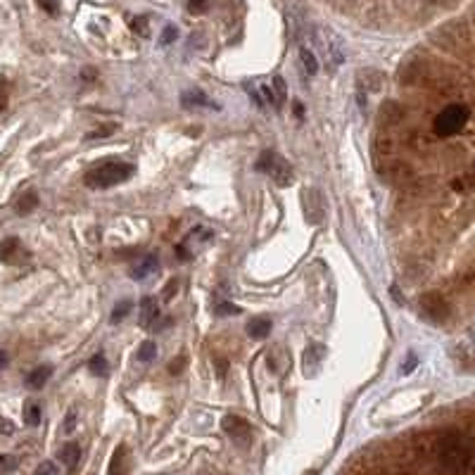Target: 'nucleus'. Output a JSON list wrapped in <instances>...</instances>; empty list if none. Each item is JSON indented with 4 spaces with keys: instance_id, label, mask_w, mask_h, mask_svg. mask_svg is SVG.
<instances>
[{
    "instance_id": "5",
    "label": "nucleus",
    "mask_w": 475,
    "mask_h": 475,
    "mask_svg": "<svg viewBox=\"0 0 475 475\" xmlns=\"http://www.w3.org/2000/svg\"><path fill=\"white\" fill-rule=\"evenodd\" d=\"M29 250L22 245L20 238H5L0 240V262L8 264V267H17V264L29 262Z\"/></svg>"
},
{
    "instance_id": "26",
    "label": "nucleus",
    "mask_w": 475,
    "mask_h": 475,
    "mask_svg": "<svg viewBox=\"0 0 475 475\" xmlns=\"http://www.w3.org/2000/svg\"><path fill=\"white\" fill-rule=\"evenodd\" d=\"M176 36H178V29L176 27H166L164 31H162V36H159V43L162 45H169V43H173V41H176Z\"/></svg>"
},
{
    "instance_id": "10",
    "label": "nucleus",
    "mask_w": 475,
    "mask_h": 475,
    "mask_svg": "<svg viewBox=\"0 0 475 475\" xmlns=\"http://www.w3.org/2000/svg\"><path fill=\"white\" fill-rule=\"evenodd\" d=\"M323 357H326V347L323 345H318V342H314V345H309L304 350V374L306 376H316V371H318V366H321L323 362Z\"/></svg>"
},
{
    "instance_id": "17",
    "label": "nucleus",
    "mask_w": 475,
    "mask_h": 475,
    "mask_svg": "<svg viewBox=\"0 0 475 475\" xmlns=\"http://www.w3.org/2000/svg\"><path fill=\"white\" fill-rule=\"evenodd\" d=\"M41 416H43V411H41L38 402H27V404H24V423L27 425H38Z\"/></svg>"
},
{
    "instance_id": "29",
    "label": "nucleus",
    "mask_w": 475,
    "mask_h": 475,
    "mask_svg": "<svg viewBox=\"0 0 475 475\" xmlns=\"http://www.w3.org/2000/svg\"><path fill=\"white\" fill-rule=\"evenodd\" d=\"M176 290H178V281L173 278V281H169V283H166L164 290H162V299H164V302H171L173 292H176Z\"/></svg>"
},
{
    "instance_id": "19",
    "label": "nucleus",
    "mask_w": 475,
    "mask_h": 475,
    "mask_svg": "<svg viewBox=\"0 0 475 475\" xmlns=\"http://www.w3.org/2000/svg\"><path fill=\"white\" fill-rule=\"evenodd\" d=\"M88 369H91V374L95 376H107V371H110V366H107V359H105V354L98 352L95 357L88 362Z\"/></svg>"
},
{
    "instance_id": "22",
    "label": "nucleus",
    "mask_w": 475,
    "mask_h": 475,
    "mask_svg": "<svg viewBox=\"0 0 475 475\" xmlns=\"http://www.w3.org/2000/svg\"><path fill=\"white\" fill-rule=\"evenodd\" d=\"M240 306L238 304H231V302H219L214 306V314L216 316H233V314H240Z\"/></svg>"
},
{
    "instance_id": "15",
    "label": "nucleus",
    "mask_w": 475,
    "mask_h": 475,
    "mask_svg": "<svg viewBox=\"0 0 475 475\" xmlns=\"http://www.w3.org/2000/svg\"><path fill=\"white\" fill-rule=\"evenodd\" d=\"M79 456H81V447L76 442H69L59 449V461H62L67 468H74L76 464H79Z\"/></svg>"
},
{
    "instance_id": "28",
    "label": "nucleus",
    "mask_w": 475,
    "mask_h": 475,
    "mask_svg": "<svg viewBox=\"0 0 475 475\" xmlns=\"http://www.w3.org/2000/svg\"><path fill=\"white\" fill-rule=\"evenodd\" d=\"M416 364H418V357L413 352H409L406 354V362H402V374H411L413 369H416Z\"/></svg>"
},
{
    "instance_id": "3",
    "label": "nucleus",
    "mask_w": 475,
    "mask_h": 475,
    "mask_svg": "<svg viewBox=\"0 0 475 475\" xmlns=\"http://www.w3.org/2000/svg\"><path fill=\"white\" fill-rule=\"evenodd\" d=\"M255 166H257V171L267 173V176L271 178L276 185H281V188H285V185L292 183V166L288 164L278 153H274V150H264Z\"/></svg>"
},
{
    "instance_id": "2",
    "label": "nucleus",
    "mask_w": 475,
    "mask_h": 475,
    "mask_svg": "<svg viewBox=\"0 0 475 475\" xmlns=\"http://www.w3.org/2000/svg\"><path fill=\"white\" fill-rule=\"evenodd\" d=\"M468 119H471V110L466 105H449L437 114L432 126H435V134L440 138H449L461 134L464 126L468 124Z\"/></svg>"
},
{
    "instance_id": "7",
    "label": "nucleus",
    "mask_w": 475,
    "mask_h": 475,
    "mask_svg": "<svg viewBox=\"0 0 475 475\" xmlns=\"http://www.w3.org/2000/svg\"><path fill=\"white\" fill-rule=\"evenodd\" d=\"M221 428L226 430V435H231L240 444H248L252 440V425L240 416H226L221 420Z\"/></svg>"
},
{
    "instance_id": "9",
    "label": "nucleus",
    "mask_w": 475,
    "mask_h": 475,
    "mask_svg": "<svg viewBox=\"0 0 475 475\" xmlns=\"http://www.w3.org/2000/svg\"><path fill=\"white\" fill-rule=\"evenodd\" d=\"M157 269H159L157 257L146 255V257H141V260H138L134 267H131V278H134V281H146L153 274H157Z\"/></svg>"
},
{
    "instance_id": "34",
    "label": "nucleus",
    "mask_w": 475,
    "mask_h": 475,
    "mask_svg": "<svg viewBox=\"0 0 475 475\" xmlns=\"http://www.w3.org/2000/svg\"><path fill=\"white\" fill-rule=\"evenodd\" d=\"M362 475H390V473L381 466H371V468H364Z\"/></svg>"
},
{
    "instance_id": "16",
    "label": "nucleus",
    "mask_w": 475,
    "mask_h": 475,
    "mask_svg": "<svg viewBox=\"0 0 475 475\" xmlns=\"http://www.w3.org/2000/svg\"><path fill=\"white\" fill-rule=\"evenodd\" d=\"M38 207V195H36L34 190H27L24 195L17 197V204H15V209L20 214H31L34 209Z\"/></svg>"
},
{
    "instance_id": "21",
    "label": "nucleus",
    "mask_w": 475,
    "mask_h": 475,
    "mask_svg": "<svg viewBox=\"0 0 475 475\" xmlns=\"http://www.w3.org/2000/svg\"><path fill=\"white\" fill-rule=\"evenodd\" d=\"M131 309H134V302H131V299H122V302H119L117 306H114V311H112V318H110V321H112V323L124 321L126 314H129Z\"/></svg>"
},
{
    "instance_id": "6",
    "label": "nucleus",
    "mask_w": 475,
    "mask_h": 475,
    "mask_svg": "<svg viewBox=\"0 0 475 475\" xmlns=\"http://www.w3.org/2000/svg\"><path fill=\"white\" fill-rule=\"evenodd\" d=\"M318 43H321L323 48V55H326V62L330 64V67H338V64H342V59H345V50H342V43L338 38H335L333 34H330V29L326 31H318Z\"/></svg>"
},
{
    "instance_id": "30",
    "label": "nucleus",
    "mask_w": 475,
    "mask_h": 475,
    "mask_svg": "<svg viewBox=\"0 0 475 475\" xmlns=\"http://www.w3.org/2000/svg\"><path fill=\"white\" fill-rule=\"evenodd\" d=\"M185 362H188V359H185V354H181L178 359H173V362L169 364V374L178 376V374H181V371L185 369Z\"/></svg>"
},
{
    "instance_id": "32",
    "label": "nucleus",
    "mask_w": 475,
    "mask_h": 475,
    "mask_svg": "<svg viewBox=\"0 0 475 475\" xmlns=\"http://www.w3.org/2000/svg\"><path fill=\"white\" fill-rule=\"evenodd\" d=\"M38 5L48 12V15H57V10H59L57 0H38Z\"/></svg>"
},
{
    "instance_id": "12",
    "label": "nucleus",
    "mask_w": 475,
    "mask_h": 475,
    "mask_svg": "<svg viewBox=\"0 0 475 475\" xmlns=\"http://www.w3.org/2000/svg\"><path fill=\"white\" fill-rule=\"evenodd\" d=\"M50 376H52V366H38V369H34L31 374L27 376V388L29 390H41L43 385L50 381Z\"/></svg>"
},
{
    "instance_id": "33",
    "label": "nucleus",
    "mask_w": 475,
    "mask_h": 475,
    "mask_svg": "<svg viewBox=\"0 0 475 475\" xmlns=\"http://www.w3.org/2000/svg\"><path fill=\"white\" fill-rule=\"evenodd\" d=\"M190 12H204L209 8V0H188Z\"/></svg>"
},
{
    "instance_id": "24",
    "label": "nucleus",
    "mask_w": 475,
    "mask_h": 475,
    "mask_svg": "<svg viewBox=\"0 0 475 475\" xmlns=\"http://www.w3.org/2000/svg\"><path fill=\"white\" fill-rule=\"evenodd\" d=\"M20 466V461H17V456H10V454H3L0 456V475L15 471V468Z\"/></svg>"
},
{
    "instance_id": "4",
    "label": "nucleus",
    "mask_w": 475,
    "mask_h": 475,
    "mask_svg": "<svg viewBox=\"0 0 475 475\" xmlns=\"http://www.w3.org/2000/svg\"><path fill=\"white\" fill-rule=\"evenodd\" d=\"M420 311H423L430 321L442 323V321H447V316H449V304L440 292H425V295H420Z\"/></svg>"
},
{
    "instance_id": "23",
    "label": "nucleus",
    "mask_w": 475,
    "mask_h": 475,
    "mask_svg": "<svg viewBox=\"0 0 475 475\" xmlns=\"http://www.w3.org/2000/svg\"><path fill=\"white\" fill-rule=\"evenodd\" d=\"M271 86H274V93H276V100H278V105H283V102H285V98H288V91H285V81L281 79V76H274Z\"/></svg>"
},
{
    "instance_id": "14",
    "label": "nucleus",
    "mask_w": 475,
    "mask_h": 475,
    "mask_svg": "<svg viewBox=\"0 0 475 475\" xmlns=\"http://www.w3.org/2000/svg\"><path fill=\"white\" fill-rule=\"evenodd\" d=\"M269 333H271V321H269V318L257 316V318H252V321L248 323V335H250V338L262 340V338H267Z\"/></svg>"
},
{
    "instance_id": "27",
    "label": "nucleus",
    "mask_w": 475,
    "mask_h": 475,
    "mask_svg": "<svg viewBox=\"0 0 475 475\" xmlns=\"http://www.w3.org/2000/svg\"><path fill=\"white\" fill-rule=\"evenodd\" d=\"M131 29H134L136 34H141V36H148V34H150V29H148V20H146V17H136V20L131 22Z\"/></svg>"
},
{
    "instance_id": "8",
    "label": "nucleus",
    "mask_w": 475,
    "mask_h": 475,
    "mask_svg": "<svg viewBox=\"0 0 475 475\" xmlns=\"http://www.w3.org/2000/svg\"><path fill=\"white\" fill-rule=\"evenodd\" d=\"M181 105L185 110H192V107H207V110H221L219 102H214L212 98H207V93H202L200 88H192V91H185L181 95Z\"/></svg>"
},
{
    "instance_id": "31",
    "label": "nucleus",
    "mask_w": 475,
    "mask_h": 475,
    "mask_svg": "<svg viewBox=\"0 0 475 475\" xmlns=\"http://www.w3.org/2000/svg\"><path fill=\"white\" fill-rule=\"evenodd\" d=\"M36 475H57V466L52 461H43L38 468H36Z\"/></svg>"
},
{
    "instance_id": "39",
    "label": "nucleus",
    "mask_w": 475,
    "mask_h": 475,
    "mask_svg": "<svg viewBox=\"0 0 475 475\" xmlns=\"http://www.w3.org/2000/svg\"><path fill=\"white\" fill-rule=\"evenodd\" d=\"M295 114H297V117H302V114H304V107H302V102H295Z\"/></svg>"
},
{
    "instance_id": "11",
    "label": "nucleus",
    "mask_w": 475,
    "mask_h": 475,
    "mask_svg": "<svg viewBox=\"0 0 475 475\" xmlns=\"http://www.w3.org/2000/svg\"><path fill=\"white\" fill-rule=\"evenodd\" d=\"M157 318H159V304H157V299L148 295V297L141 299V326L150 328Z\"/></svg>"
},
{
    "instance_id": "36",
    "label": "nucleus",
    "mask_w": 475,
    "mask_h": 475,
    "mask_svg": "<svg viewBox=\"0 0 475 475\" xmlns=\"http://www.w3.org/2000/svg\"><path fill=\"white\" fill-rule=\"evenodd\" d=\"M8 364H10L8 352H5V350H0V371H5V369H8Z\"/></svg>"
},
{
    "instance_id": "38",
    "label": "nucleus",
    "mask_w": 475,
    "mask_h": 475,
    "mask_svg": "<svg viewBox=\"0 0 475 475\" xmlns=\"http://www.w3.org/2000/svg\"><path fill=\"white\" fill-rule=\"evenodd\" d=\"M425 3H430V5H452L454 0H425Z\"/></svg>"
},
{
    "instance_id": "13",
    "label": "nucleus",
    "mask_w": 475,
    "mask_h": 475,
    "mask_svg": "<svg viewBox=\"0 0 475 475\" xmlns=\"http://www.w3.org/2000/svg\"><path fill=\"white\" fill-rule=\"evenodd\" d=\"M126 473H129V452H126V447H119L110 461L107 475H126Z\"/></svg>"
},
{
    "instance_id": "25",
    "label": "nucleus",
    "mask_w": 475,
    "mask_h": 475,
    "mask_svg": "<svg viewBox=\"0 0 475 475\" xmlns=\"http://www.w3.org/2000/svg\"><path fill=\"white\" fill-rule=\"evenodd\" d=\"M8 102H10V83L0 79V114L8 110Z\"/></svg>"
},
{
    "instance_id": "18",
    "label": "nucleus",
    "mask_w": 475,
    "mask_h": 475,
    "mask_svg": "<svg viewBox=\"0 0 475 475\" xmlns=\"http://www.w3.org/2000/svg\"><path fill=\"white\" fill-rule=\"evenodd\" d=\"M299 59H302L304 71H306V74H309V76H314L316 71H318V59H316V55H314V52H311L306 45L299 48Z\"/></svg>"
},
{
    "instance_id": "35",
    "label": "nucleus",
    "mask_w": 475,
    "mask_h": 475,
    "mask_svg": "<svg viewBox=\"0 0 475 475\" xmlns=\"http://www.w3.org/2000/svg\"><path fill=\"white\" fill-rule=\"evenodd\" d=\"M74 420H76V413H74V411H69L67 423H64V432H71V430H74Z\"/></svg>"
},
{
    "instance_id": "20",
    "label": "nucleus",
    "mask_w": 475,
    "mask_h": 475,
    "mask_svg": "<svg viewBox=\"0 0 475 475\" xmlns=\"http://www.w3.org/2000/svg\"><path fill=\"white\" fill-rule=\"evenodd\" d=\"M155 354H157V345H155L153 340H146L141 347H138V362H153Z\"/></svg>"
},
{
    "instance_id": "37",
    "label": "nucleus",
    "mask_w": 475,
    "mask_h": 475,
    "mask_svg": "<svg viewBox=\"0 0 475 475\" xmlns=\"http://www.w3.org/2000/svg\"><path fill=\"white\" fill-rule=\"evenodd\" d=\"M216 366H219V378H224L226 376V369H228L226 362H224V359H216Z\"/></svg>"
},
{
    "instance_id": "1",
    "label": "nucleus",
    "mask_w": 475,
    "mask_h": 475,
    "mask_svg": "<svg viewBox=\"0 0 475 475\" xmlns=\"http://www.w3.org/2000/svg\"><path fill=\"white\" fill-rule=\"evenodd\" d=\"M134 173H136V166L129 164V162L107 159V162H100L98 166H93V169H88L86 173H83V183L93 190H102V188H112V185L129 181Z\"/></svg>"
}]
</instances>
